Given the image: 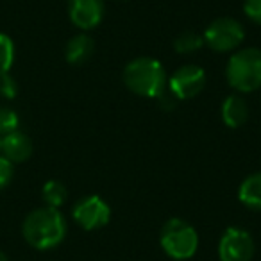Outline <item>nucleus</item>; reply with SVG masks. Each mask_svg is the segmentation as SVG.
I'll return each instance as SVG.
<instances>
[{
	"instance_id": "f257e3e1",
	"label": "nucleus",
	"mask_w": 261,
	"mask_h": 261,
	"mask_svg": "<svg viewBox=\"0 0 261 261\" xmlns=\"http://www.w3.org/2000/svg\"><path fill=\"white\" fill-rule=\"evenodd\" d=\"M22 234L34 249L50 250L65 240L66 220L58 207H36L23 220Z\"/></svg>"
},
{
	"instance_id": "f03ea898",
	"label": "nucleus",
	"mask_w": 261,
	"mask_h": 261,
	"mask_svg": "<svg viewBox=\"0 0 261 261\" xmlns=\"http://www.w3.org/2000/svg\"><path fill=\"white\" fill-rule=\"evenodd\" d=\"M122 79L130 93L145 98H156L167 90V73L158 59L136 58L123 68Z\"/></svg>"
},
{
	"instance_id": "7ed1b4c3",
	"label": "nucleus",
	"mask_w": 261,
	"mask_h": 261,
	"mask_svg": "<svg viewBox=\"0 0 261 261\" xmlns=\"http://www.w3.org/2000/svg\"><path fill=\"white\" fill-rule=\"evenodd\" d=\"M227 84L238 93H252L261 88V48L245 47L231 54L225 65Z\"/></svg>"
},
{
	"instance_id": "20e7f679",
	"label": "nucleus",
	"mask_w": 261,
	"mask_h": 261,
	"mask_svg": "<svg viewBox=\"0 0 261 261\" xmlns=\"http://www.w3.org/2000/svg\"><path fill=\"white\" fill-rule=\"evenodd\" d=\"M161 249L168 257L186 261L195 256L199 249V234L195 227L182 218H170L165 222L160 234Z\"/></svg>"
},
{
	"instance_id": "39448f33",
	"label": "nucleus",
	"mask_w": 261,
	"mask_h": 261,
	"mask_svg": "<svg viewBox=\"0 0 261 261\" xmlns=\"http://www.w3.org/2000/svg\"><path fill=\"white\" fill-rule=\"evenodd\" d=\"M202 38L213 52H234L245 40V29L238 20L220 16L206 27Z\"/></svg>"
},
{
	"instance_id": "423d86ee",
	"label": "nucleus",
	"mask_w": 261,
	"mask_h": 261,
	"mask_svg": "<svg viewBox=\"0 0 261 261\" xmlns=\"http://www.w3.org/2000/svg\"><path fill=\"white\" fill-rule=\"evenodd\" d=\"M72 217L79 227L84 231H97L108 225L111 218V210L108 202L98 195H86L75 202L72 207Z\"/></svg>"
},
{
	"instance_id": "0eeeda50",
	"label": "nucleus",
	"mask_w": 261,
	"mask_h": 261,
	"mask_svg": "<svg viewBox=\"0 0 261 261\" xmlns=\"http://www.w3.org/2000/svg\"><path fill=\"white\" fill-rule=\"evenodd\" d=\"M256 245L249 231L243 227H227L218 242L220 261H252Z\"/></svg>"
},
{
	"instance_id": "6e6552de",
	"label": "nucleus",
	"mask_w": 261,
	"mask_h": 261,
	"mask_svg": "<svg viewBox=\"0 0 261 261\" xmlns=\"http://www.w3.org/2000/svg\"><path fill=\"white\" fill-rule=\"evenodd\" d=\"M206 86V72L202 66L193 65H182L175 70L167 81V88L179 98V100H190L197 97Z\"/></svg>"
},
{
	"instance_id": "1a4fd4ad",
	"label": "nucleus",
	"mask_w": 261,
	"mask_h": 261,
	"mask_svg": "<svg viewBox=\"0 0 261 261\" xmlns=\"http://www.w3.org/2000/svg\"><path fill=\"white\" fill-rule=\"evenodd\" d=\"M104 0H68V15L81 31H91L104 18Z\"/></svg>"
},
{
	"instance_id": "9d476101",
	"label": "nucleus",
	"mask_w": 261,
	"mask_h": 261,
	"mask_svg": "<svg viewBox=\"0 0 261 261\" xmlns=\"http://www.w3.org/2000/svg\"><path fill=\"white\" fill-rule=\"evenodd\" d=\"M0 156H4L13 165L23 163L33 156V142L22 130L0 136Z\"/></svg>"
},
{
	"instance_id": "9b49d317",
	"label": "nucleus",
	"mask_w": 261,
	"mask_h": 261,
	"mask_svg": "<svg viewBox=\"0 0 261 261\" xmlns=\"http://www.w3.org/2000/svg\"><path fill=\"white\" fill-rule=\"evenodd\" d=\"M220 115H222V122L229 129H238V127L245 125V122L249 120V106H247V100L238 93L229 95L222 102Z\"/></svg>"
},
{
	"instance_id": "f8f14e48",
	"label": "nucleus",
	"mask_w": 261,
	"mask_h": 261,
	"mask_svg": "<svg viewBox=\"0 0 261 261\" xmlns=\"http://www.w3.org/2000/svg\"><path fill=\"white\" fill-rule=\"evenodd\" d=\"M95 52V41L90 34L79 33L68 40L65 47V58L70 65H84Z\"/></svg>"
},
{
	"instance_id": "ddd939ff",
	"label": "nucleus",
	"mask_w": 261,
	"mask_h": 261,
	"mask_svg": "<svg viewBox=\"0 0 261 261\" xmlns=\"http://www.w3.org/2000/svg\"><path fill=\"white\" fill-rule=\"evenodd\" d=\"M238 199L249 210L261 211V172L243 179L238 188Z\"/></svg>"
},
{
	"instance_id": "4468645a",
	"label": "nucleus",
	"mask_w": 261,
	"mask_h": 261,
	"mask_svg": "<svg viewBox=\"0 0 261 261\" xmlns=\"http://www.w3.org/2000/svg\"><path fill=\"white\" fill-rule=\"evenodd\" d=\"M41 197H43L47 206L58 207L59 210V207L66 202V199H68V192H66V186L63 185L61 181L52 179V181H47L43 185V188H41Z\"/></svg>"
},
{
	"instance_id": "2eb2a0df",
	"label": "nucleus",
	"mask_w": 261,
	"mask_h": 261,
	"mask_svg": "<svg viewBox=\"0 0 261 261\" xmlns=\"http://www.w3.org/2000/svg\"><path fill=\"white\" fill-rule=\"evenodd\" d=\"M204 47V38L197 34L195 31H185L174 40V50L181 56L195 54L197 50Z\"/></svg>"
},
{
	"instance_id": "dca6fc26",
	"label": "nucleus",
	"mask_w": 261,
	"mask_h": 261,
	"mask_svg": "<svg viewBox=\"0 0 261 261\" xmlns=\"http://www.w3.org/2000/svg\"><path fill=\"white\" fill-rule=\"evenodd\" d=\"M15 61V43L8 34L0 33V75L8 73Z\"/></svg>"
},
{
	"instance_id": "f3484780",
	"label": "nucleus",
	"mask_w": 261,
	"mask_h": 261,
	"mask_svg": "<svg viewBox=\"0 0 261 261\" xmlns=\"http://www.w3.org/2000/svg\"><path fill=\"white\" fill-rule=\"evenodd\" d=\"M20 127V118L11 108H0V136L15 133Z\"/></svg>"
},
{
	"instance_id": "a211bd4d",
	"label": "nucleus",
	"mask_w": 261,
	"mask_h": 261,
	"mask_svg": "<svg viewBox=\"0 0 261 261\" xmlns=\"http://www.w3.org/2000/svg\"><path fill=\"white\" fill-rule=\"evenodd\" d=\"M18 95V84L9 73L0 75V97L4 98H15Z\"/></svg>"
},
{
	"instance_id": "6ab92c4d",
	"label": "nucleus",
	"mask_w": 261,
	"mask_h": 261,
	"mask_svg": "<svg viewBox=\"0 0 261 261\" xmlns=\"http://www.w3.org/2000/svg\"><path fill=\"white\" fill-rule=\"evenodd\" d=\"M243 13L256 25H261V0H243Z\"/></svg>"
},
{
	"instance_id": "aec40b11",
	"label": "nucleus",
	"mask_w": 261,
	"mask_h": 261,
	"mask_svg": "<svg viewBox=\"0 0 261 261\" xmlns=\"http://www.w3.org/2000/svg\"><path fill=\"white\" fill-rule=\"evenodd\" d=\"M156 100H158L160 109H163V111H172V109H175V108H177V104H179V98L175 97V95L172 93L168 88L163 91V93L158 95Z\"/></svg>"
},
{
	"instance_id": "412c9836",
	"label": "nucleus",
	"mask_w": 261,
	"mask_h": 261,
	"mask_svg": "<svg viewBox=\"0 0 261 261\" xmlns=\"http://www.w3.org/2000/svg\"><path fill=\"white\" fill-rule=\"evenodd\" d=\"M13 179V163L8 161L4 156H0V190L11 182Z\"/></svg>"
},
{
	"instance_id": "4be33fe9",
	"label": "nucleus",
	"mask_w": 261,
	"mask_h": 261,
	"mask_svg": "<svg viewBox=\"0 0 261 261\" xmlns=\"http://www.w3.org/2000/svg\"><path fill=\"white\" fill-rule=\"evenodd\" d=\"M0 261H9L8 257H6V254L2 252V250H0Z\"/></svg>"
}]
</instances>
